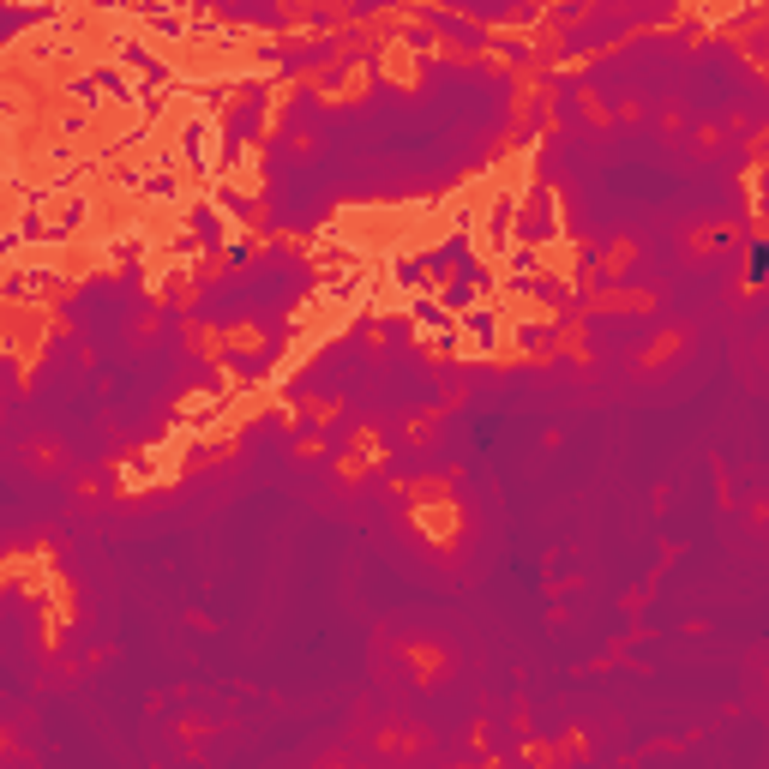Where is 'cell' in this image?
<instances>
[{
  "mask_svg": "<svg viewBox=\"0 0 769 769\" xmlns=\"http://www.w3.org/2000/svg\"><path fill=\"white\" fill-rule=\"evenodd\" d=\"M421 25L433 30V36H445V43H457V48H494V36H487L481 25L451 18V13H439V6H421Z\"/></svg>",
  "mask_w": 769,
  "mask_h": 769,
  "instance_id": "cell-1",
  "label": "cell"
},
{
  "mask_svg": "<svg viewBox=\"0 0 769 769\" xmlns=\"http://www.w3.org/2000/svg\"><path fill=\"white\" fill-rule=\"evenodd\" d=\"M487 283H494V276H487V271H481L475 259H469L463 271H457V276H451V283H445V307H451V313H469V307H475V295L487 289Z\"/></svg>",
  "mask_w": 769,
  "mask_h": 769,
  "instance_id": "cell-2",
  "label": "cell"
},
{
  "mask_svg": "<svg viewBox=\"0 0 769 769\" xmlns=\"http://www.w3.org/2000/svg\"><path fill=\"white\" fill-rule=\"evenodd\" d=\"M553 234V211H547V192H529V204H523V241H529V247H541V241H547Z\"/></svg>",
  "mask_w": 769,
  "mask_h": 769,
  "instance_id": "cell-3",
  "label": "cell"
},
{
  "mask_svg": "<svg viewBox=\"0 0 769 769\" xmlns=\"http://www.w3.org/2000/svg\"><path fill=\"white\" fill-rule=\"evenodd\" d=\"M463 337H475L481 348H494L499 343V313H494V307H469V313H463Z\"/></svg>",
  "mask_w": 769,
  "mask_h": 769,
  "instance_id": "cell-4",
  "label": "cell"
},
{
  "mask_svg": "<svg viewBox=\"0 0 769 769\" xmlns=\"http://www.w3.org/2000/svg\"><path fill=\"white\" fill-rule=\"evenodd\" d=\"M553 337H559V331H553L547 319H535V325L523 319V325H517V348H553Z\"/></svg>",
  "mask_w": 769,
  "mask_h": 769,
  "instance_id": "cell-5",
  "label": "cell"
},
{
  "mask_svg": "<svg viewBox=\"0 0 769 769\" xmlns=\"http://www.w3.org/2000/svg\"><path fill=\"white\" fill-rule=\"evenodd\" d=\"M192 229H199V247H204V253L223 247V229H217V217H211V211H199V217H192Z\"/></svg>",
  "mask_w": 769,
  "mask_h": 769,
  "instance_id": "cell-6",
  "label": "cell"
},
{
  "mask_svg": "<svg viewBox=\"0 0 769 769\" xmlns=\"http://www.w3.org/2000/svg\"><path fill=\"white\" fill-rule=\"evenodd\" d=\"M181 151H187V162H204V127H187V132H181Z\"/></svg>",
  "mask_w": 769,
  "mask_h": 769,
  "instance_id": "cell-7",
  "label": "cell"
},
{
  "mask_svg": "<svg viewBox=\"0 0 769 769\" xmlns=\"http://www.w3.org/2000/svg\"><path fill=\"white\" fill-rule=\"evenodd\" d=\"M764 271H769V247H757L752 253V276H764Z\"/></svg>",
  "mask_w": 769,
  "mask_h": 769,
  "instance_id": "cell-8",
  "label": "cell"
}]
</instances>
